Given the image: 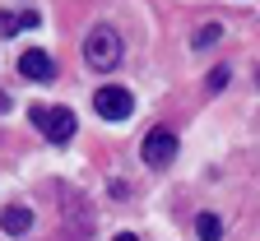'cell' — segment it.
Listing matches in <instances>:
<instances>
[{
  "label": "cell",
  "instance_id": "cell-1",
  "mask_svg": "<svg viewBox=\"0 0 260 241\" xmlns=\"http://www.w3.org/2000/svg\"><path fill=\"white\" fill-rule=\"evenodd\" d=\"M84 60L93 65V70L98 75H107V70H116V65H121V32L116 28H93L88 32V42H84Z\"/></svg>",
  "mask_w": 260,
  "mask_h": 241
},
{
  "label": "cell",
  "instance_id": "cell-2",
  "mask_svg": "<svg viewBox=\"0 0 260 241\" xmlns=\"http://www.w3.org/2000/svg\"><path fill=\"white\" fill-rule=\"evenodd\" d=\"M93 112L103 121H125L130 112H135V97H130V88H121V84H103L93 93Z\"/></svg>",
  "mask_w": 260,
  "mask_h": 241
},
{
  "label": "cell",
  "instance_id": "cell-3",
  "mask_svg": "<svg viewBox=\"0 0 260 241\" xmlns=\"http://www.w3.org/2000/svg\"><path fill=\"white\" fill-rule=\"evenodd\" d=\"M140 153H144V162H149L153 171H158V167H172V158H177V134H172L168 125L149 130L144 144H140Z\"/></svg>",
  "mask_w": 260,
  "mask_h": 241
},
{
  "label": "cell",
  "instance_id": "cell-4",
  "mask_svg": "<svg viewBox=\"0 0 260 241\" xmlns=\"http://www.w3.org/2000/svg\"><path fill=\"white\" fill-rule=\"evenodd\" d=\"M32 121H38L42 125V134H47V140H56V144H65V140H70V134H75V112L70 107H32L28 112Z\"/></svg>",
  "mask_w": 260,
  "mask_h": 241
},
{
  "label": "cell",
  "instance_id": "cell-5",
  "mask_svg": "<svg viewBox=\"0 0 260 241\" xmlns=\"http://www.w3.org/2000/svg\"><path fill=\"white\" fill-rule=\"evenodd\" d=\"M19 75H23V79H38V84H47V79L56 75V60H51L42 47H28V51L19 56Z\"/></svg>",
  "mask_w": 260,
  "mask_h": 241
},
{
  "label": "cell",
  "instance_id": "cell-6",
  "mask_svg": "<svg viewBox=\"0 0 260 241\" xmlns=\"http://www.w3.org/2000/svg\"><path fill=\"white\" fill-rule=\"evenodd\" d=\"M42 23V14L38 10H0V38H14V32H23V28H38Z\"/></svg>",
  "mask_w": 260,
  "mask_h": 241
},
{
  "label": "cell",
  "instance_id": "cell-7",
  "mask_svg": "<svg viewBox=\"0 0 260 241\" xmlns=\"http://www.w3.org/2000/svg\"><path fill=\"white\" fill-rule=\"evenodd\" d=\"M0 227H5L10 236H23V232L32 227V214L23 209V204H10V209H5V214H0Z\"/></svg>",
  "mask_w": 260,
  "mask_h": 241
},
{
  "label": "cell",
  "instance_id": "cell-8",
  "mask_svg": "<svg viewBox=\"0 0 260 241\" xmlns=\"http://www.w3.org/2000/svg\"><path fill=\"white\" fill-rule=\"evenodd\" d=\"M195 232H200V241H223V223L214 214H200V218H195Z\"/></svg>",
  "mask_w": 260,
  "mask_h": 241
},
{
  "label": "cell",
  "instance_id": "cell-9",
  "mask_svg": "<svg viewBox=\"0 0 260 241\" xmlns=\"http://www.w3.org/2000/svg\"><path fill=\"white\" fill-rule=\"evenodd\" d=\"M218 38H223V28H218V23H205L200 32H195V47H214Z\"/></svg>",
  "mask_w": 260,
  "mask_h": 241
},
{
  "label": "cell",
  "instance_id": "cell-10",
  "mask_svg": "<svg viewBox=\"0 0 260 241\" xmlns=\"http://www.w3.org/2000/svg\"><path fill=\"white\" fill-rule=\"evenodd\" d=\"M223 84H228V65H218V70H209V88H214V93H218V88H223Z\"/></svg>",
  "mask_w": 260,
  "mask_h": 241
},
{
  "label": "cell",
  "instance_id": "cell-11",
  "mask_svg": "<svg viewBox=\"0 0 260 241\" xmlns=\"http://www.w3.org/2000/svg\"><path fill=\"white\" fill-rule=\"evenodd\" d=\"M0 112H10V93H0Z\"/></svg>",
  "mask_w": 260,
  "mask_h": 241
},
{
  "label": "cell",
  "instance_id": "cell-12",
  "mask_svg": "<svg viewBox=\"0 0 260 241\" xmlns=\"http://www.w3.org/2000/svg\"><path fill=\"white\" fill-rule=\"evenodd\" d=\"M116 241H140V236H130V232H121V236H116Z\"/></svg>",
  "mask_w": 260,
  "mask_h": 241
}]
</instances>
